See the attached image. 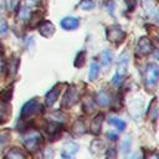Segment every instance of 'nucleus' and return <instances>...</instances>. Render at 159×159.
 Returning <instances> with one entry per match:
<instances>
[{
  "label": "nucleus",
  "mask_w": 159,
  "mask_h": 159,
  "mask_svg": "<svg viewBox=\"0 0 159 159\" xmlns=\"http://www.w3.org/2000/svg\"><path fill=\"white\" fill-rule=\"evenodd\" d=\"M21 142L29 152H35V150L39 149V147L42 143V135L37 130H30V132H27L26 134L22 135Z\"/></svg>",
  "instance_id": "nucleus-1"
},
{
  "label": "nucleus",
  "mask_w": 159,
  "mask_h": 159,
  "mask_svg": "<svg viewBox=\"0 0 159 159\" xmlns=\"http://www.w3.org/2000/svg\"><path fill=\"white\" fill-rule=\"evenodd\" d=\"M159 77V67L157 63H149L144 72V83L148 89H153L157 86Z\"/></svg>",
  "instance_id": "nucleus-2"
},
{
  "label": "nucleus",
  "mask_w": 159,
  "mask_h": 159,
  "mask_svg": "<svg viewBox=\"0 0 159 159\" xmlns=\"http://www.w3.org/2000/svg\"><path fill=\"white\" fill-rule=\"evenodd\" d=\"M41 112V106L40 103L36 101V99H30L27 101L22 108H21V112H20V118L22 120H27L30 118H32L34 116H36L37 113Z\"/></svg>",
  "instance_id": "nucleus-3"
},
{
  "label": "nucleus",
  "mask_w": 159,
  "mask_h": 159,
  "mask_svg": "<svg viewBox=\"0 0 159 159\" xmlns=\"http://www.w3.org/2000/svg\"><path fill=\"white\" fill-rule=\"evenodd\" d=\"M80 99V92H78V88L76 86H71L66 94L63 96V99H62V107L63 108H70L72 107L73 104H76Z\"/></svg>",
  "instance_id": "nucleus-4"
},
{
  "label": "nucleus",
  "mask_w": 159,
  "mask_h": 159,
  "mask_svg": "<svg viewBox=\"0 0 159 159\" xmlns=\"http://www.w3.org/2000/svg\"><path fill=\"white\" fill-rule=\"evenodd\" d=\"M153 51V43L150 41L149 37L147 36H143L138 40V43H137V47H135V52L138 56H147L149 53H152Z\"/></svg>",
  "instance_id": "nucleus-5"
},
{
  "label": "nucleus",
  "mask_w": 159,
  "mask_h": 159,
  "mask_svg": "<svg viewBox=\"0 0 159 159\" xmlns=\"http://www.w3.org/2000/svg\"><path fill=\"white\" fill-rule=\"evenodd\" d=\"M124 37H125V34H124V31L118 25H112L111 27H108V30H107V39H108L109 42L118 43V42L123 41Z\"/></svg>",
  "instance_id": "nucleus-6"
},
{
  "label": "nucleus",
  "mask_w": 159,
  "mask_h": 159,
  "mask_svg": "<svg viewBox=\"0 0 159 159\" xmlns=\"http://www.w3.org/2000/svg\"><path fill=\"white\" fill-rule=\"evenodd\" d=\"M78 149H80V147L75 142H67V143H65L63 147H62V150H61L62 159H75V155L78 152Z\"/></svg>",
  "instance_id": "nucleus-7"
},
{
  "label": "nucleus",
  "mask_w": 159,
  "mask_h": 159,
  "mask_svg": "<svg viewBox=\"0 0 159 159\" xmlns=\"http://www.w3.org/2000/svg\"><path fill=\"white\" fill-rule=\"evenodd\" d=\"M61 92V86L60 84H56L53 86L47 93H46V97H45V103L47 107H52L55 104V102L57 101L58 98V94Z\"/></svg>",
  "instance_id": "nucleus-8"
},
{
  "label": "nucleus",
  "mask_w": 159,
  "mask_h": 159,
  "mask_svg": "<svg viewBox=\"0 0 159 159\" xmlns=\"http://www.w3.org/2000/svg\"><path fill=\"white\" fill-rule=\"evenodd\" d=\"M94 102L99 107H108L112 102V97L107 91H98L94 96Z\"/></svg>",
  "instance_id": "nucleus-9"
},
{
  "label": "nucleus",
  "mask_w": 159,
  "mask_h": 159,
  "mask_svg": "<svg viewBox=\"0 0 159 159\" xmlns=\"http://www.w3.org/2000/svg\"><path fill=\"white\" fill-rule=\"evenodd\" d=\"M128 65H129V56L127 52H123L117 61V73L124 76L128 70Z\"/></svg>",
  "instance_id": "nucleus-10"
},
{
  "label": "nucleus",
  "mask_w": 159,
  "mask_h": 159,
  "mask_svg": "<svg viewBox=\"0 0 159 159\" xmlns=\"http://www.w3.org/2000/svg\"><path fill=\"white\" fill-rule=\"evenodd\" d=\"M78 26H80V20L73 16H67L61 20V27L65 30H68V31L76 30Z\"/></svg>",
  "instance_id": "nucleus-11"
},
{
  "label": "nucleus",
  "mask_w": 159,
  "mask_h": 159,
  "mask_svg": "<svg viewBox=\"0 0 159 159\" xmlns=\"http://www.w3.org/2000/svg\"><path fill=\"white\" fill-rule=\"evenodd\" d=\"M39 32L43 36V37H50L53 35L55 32V26L51 21H43L40 24L39 26Z\"/></svg>",
  "instance_id": "nucleus-12"
},
{
  "label": "nucleus",
  "mask_w": 159,
  "mask_h": 159,
  "mask_svg": "<svg viewBox=\"0 0 159 159\" xmlns=\"http://www.w3.org/2000/svg\"><path fill=\"white\" fill-rule=\"evenodd\" d=\"M102 123H103V116L102 114H97L92 120H91V124H89V130L91 133L93 134H99L101 133V129H102Z\"/></svg>",
  "instance_id": "nucleus-13"
},
{
  "label": "nucleus",
  "mask_w": 159,
  "mask_h": 159,
  "mask_svg": "<svg viewBox=\"0 0 159 159\" xmlns=\"http://www.w3.org/2000/svg\"><path fill=\"white\" fill-rule=\"evenodd\" d=\"M31 9H32V5H30V4H27V2H25L21 7H20V10H19V19L20 20H27V19H30V16H31Z\"/></svg>",
  "instance_id": "nucleus-14"
},
{
  "label": "nucleus",
  "mask_w": 159,
  "mask_h": 159,
  "mask_svg": "<svg viewBox=\"0 0 159 159\" xmlns=\"http://www.w3.org/2000/svg\"><path fill=\"white\" fill-rule=\"evenodd\" d=\"M158 102H157V98H154L153 101H152V103H150V106H149V112H148V114H149V119L150 120H153V122H155L157 119H158Z\"/></svg>",
  "instance_id": "nucleus-15"
},
{
  "label": "nucleus",
  "mask_w": 159,
  "mask_h": 159,
  "mask_svg": "<svg viewBox=\"0 0 159 159\" xmlns=\"http://www.w3.org/2000/svg\"><path fill=\"white\" fill-rule=\"evenodd\" d=\"M112 58H113V56H112V52L109 50L102 51V53H101V63H102V66L104 68H107L112 63Z\"/></svg>",
  "instance_id": "nucleus-16"
},
{
  "label": "nucleus",
  "mask_w": 159,
  "mask_h": 159,
  "mask_svg": "<svg viewBox=\"0 0 159 159\" xmlns=\"http://www.w3.org/2000/svg\"><path fill=\"white\" fill-rule=\"evenodd\" d=\"M108 123H109L111 125L116 127V129H117L118 132H123V130L125 129V125H127L124 120H122V119H119V118H116V117H111V118L108 119Z\"/></svg>",
  "instance_id": "nucleus-17"
},
{
  "label": "nucleus",
  "mask_w": 159,
  "mask_h": 159,
  "mask_svg": "<svg viewBox=\"0 0 159 159\" xmlns=\"http://www.w3.org/2000/svg\"><path fill=\"white\" fill-rule=\"evenodd\" d=\"M4 159H26V158L21 150H19L17 148H12L6 153Z\"/></svg>",
  "instance_id": "nucleus-18"
},
{
  "label": "nucleus",
  "mask_w": 159,
  "mask_h": 159,
  "mask_svg": "<svg viewBox=\"0 0 159 159\" xmlns=\"http://www.w3.org/2000/svg\"><path fill=\"white\" fill-rule=\"evenodd\" d=\"M9 138H10V132H9L7 129L0 130V152H1V150L4 149V147L7 144Z\"/></svg>",
  "instance_id": "nucleus-19"
},
{
  "label": "nucleus",
  "mask_w": 159,
  "mask_h": 159,
  "mask_svg": "<svg viewBox=\"0 0 159 159\" xmlns=\"http://www.w3.org/2000/svg\"><path fill=\"white\" fill-rule=\"evenodd\" d=\"M99 73V66L96 63V62H92L91 63V67H89V72H88V78L89 81H94L97 78Z\"/></svg>",
  "instance_id": "nucleus-20"
},
{
  "label": "nucleus",
  "mask_w": 159,
  "mask_h": 159,
  "mask_svg": "<svg viewBox=\"0 0 159 159\" xmlns=\"http://www.w3.org/2000/svg\"><path fill=\"white\" fill-rule=\"evenodd\" d=\"M72 132L75 133V134H77V135H80V134H83L84 132H86V127H84V124H83V122L82 120H76L75 122V124H73V127H72Z\"/></svg>",
  "instance_id": "nucleus-21"
},
{
  "label": "nucleus",
  "mask_w": 159,
  "mask_h": 159,
  "mask_svg": "<svg viewBox=\"0 0 159 159\" xmlns=\"http://www.w3.org/2000/svg\"><path fill=\"white\" fill-rule=\"evenodd\" d=\"M10 111H9V106L5 101L0 99V120H5V118L9 116Z\"/></svg>",
  "instance_id": "nucleus-22"
},
{
  "label": "nucleus",
  "mask_w": 159,
  "mask_h": 159,
  "mask_svg": "<svg viewBox=\"0 0 159 159\" xmlns=\"http://www.w3.org/2000/svg\"><path fill=\"white\" fill-rule=\"evenodd\" d=\"M84 60H86V53H84V51H81L77 55L76 60H75V66L76 67H82L84 65Z\"/></svg>",
  "instance_id": "nucleus-23"
},
{
  "label": "nucleus",
  "mask_w": 159,
  "mask_h": 159,
  "mask_svg": "<svg viewBox=\"0 0 159 159\" xmlns=\"http://www.w3.org/2000/svg\"><path fill=\"white\" fill-rule=\"evenodd\" d=\"M102 147H103V144H102L101 140H98V139H97V140H93L92 144H91V152H92L93 154H97V153L101 152Z\"/></svg>",
  "instance_id": "nucleus-24"
},
{
  "label": "nucleus",
  "mask_w": 159,
  "mask_h": 159,
  "mask_svg": "<svg viewBox=\"0 0 159 159\" xmlns=\"http://www.w3.org/2000/svg\"><path fill=\"white\" fill-rule=\"evenodd\" d=\"M80 7L83 10H92L94 7V2L92 0H82V2L80 4Z\"/></svg>",
  "instance_id": "nucleus-25"
},
{
  "label": "nucleus",
  "mask_w": 159,
  "mask_h": 159,
  "mask_svg": "<svg viewBox=\"0 0 159 159\" xmlns=\"http://www.w3.org/2000/svg\"><path fill=\"white\" fill-rule=\"evenodd\" d=\"M7 30H9L7 22L4 19H0V37H4L7 34Z\"/></svg>",
  "instance_id": "nucleus-26"
},
{
  "label": "nucleus",
  "mask_w": 159,
  "mask_h": 159,
  "mask_svg": "<svg viewBox=\"0 0 159 159\" xmlns=\"http://www.w3.org/2000/svg\"><path fill=\"white\" fill-rule=\"evenodd\" d=\"M123 77H124V76L116 73V75L113 76V78H112V83H113L116 87H119V86H120V83L123 82Z\"/></svg>",
  "instance_id": "nucleus-27"
},
{
  "label": "nucleus",
  "mask_w": 159,
  "mask_h": 159,
  "mask_svg": "<svg viewBox=\"0 0 159 159\" xmlns=\"http://www.w3.org/2000/svg\"><path fill=\"white\" fill-rule=\"evenodd\" d=\"M17 63H19V61L16 60V58H14L11 62H10V67H9V71L11 70V73H9V76H14L15 73H16V68H17Z\"/></svg>",
  "instance_id": "nucleus-28"
},
{
  "label": "nucleus",
  "mask_w": 159,
  "mask_h": 159,
  "mask_svg": "<svg viewBox=\"0 0 159 159\" xmlns=\"http://www.w3.org/2000/svg\"><path fill=\"white\" fill-rule=\"evenodd\" d=\"M129 148H130V139L129 138H125L123 144H122V152L123 153H128L129 152Z\"/></svg>",
  "instance_id": "nucleus-29"
},
{
  "label": "nucleus",
  "mask_w": 159,
  "mask_h": 159,
  "mask_svg": "<svg viewBox=\"0 0 159 159\" xmlns=\"http://www.w3.org/2000/svg\"><path fill=\"white\" fill-rule=\"evenodd\" d=\"M17 1L19 0H6V5H7V9L9 10H14L17 5Z\"/></svg>",
  "instance_id": "nucleus-30"
},
{
  "label": "nucleus",
  "mask_w": 159,
  "mask_h": 159,
  "mask_svg": "<svg viewBox=\"0 0 159 159\" xmlns=\"http://www.w3.org/2000/svg\"><path fill=\"white\" fill-rule=\"evenodd\" d=\"M107 159H116V150H114V148H109V150L107 152Z\"/></svg>",
  "instance_id": "nucleus-31"
},
{
  "label": "nucleus",
  "mask_w": 159,
  "mask_h": 159,
  "mask_svg": "<svg viewBox=\"0 0 159 159\" xmlns=\"http://www.w3.org/2000/svg\"><path fill=\"white\" fill-rule=\"evenodd\" d=\"M125 2H127V5H128L129 10H133L134 6L137 5V0H125Z\"/></svg>",
  "instance_id": "nucleus-32"
},
{
  "label": "nucleus",
  "mask_w": 159,
  "mask_h": 159,
  "mask_svg": "<svg viewBox=\"0 0 159 159\" xmlns=\"http://www.w3.org/2000/svg\"><path fill=\"white\" fill-rule=\"evenodd\" d=\"M52 155H53V152H52V149H47L46 152H45V159H51L52 158Z\"/></svg>",
  "instance_id": "nucleus-33"
},
{
  "label": "nucleus",
  "mask_w": 159,
  "mask_h": 159,
  "mask_svg": "<svg viewBox=\"0 0 159 159\" xmlns=\"http://www.w3.org/2000/svg\"><path fill=\"white\" fill-rule=\"evenodd\" d=\"M107 138H109L111 140H116V139H118V135L114 134V133H112V132H111V133L108 132V133H107Z\"/></svg>",
  "instance_id": "nucleus-34"
},
{
  "label": "nucleus",
  "mask_w": 159,
  "mask_h": 159,
  "mask_svg": "<svg viewBox=\"0 0 159 159\" xmlns=\"http://www.w3.org/2000/svg\"><path fill=\"white\" fill-rule=\"evenodd\" d=\"M4 71H5V62L0 58V76L4 73Z\"/></svg>",
  "instance_id": "nucleus-35"
},
{
  "label": "nucleus",
  "mask_w": 159,
  "mask_h": 159,
  "mask_svg": "<svg viewBox=\"0 0 159 159\" xmlns=\"http://www.w3.org/2000/svg\"><path fill=\"white\" fill-rule=\"evenodd\" d=\"M145 159H159V157H158V154H157V153H152V154L147 155V157H145Z\"/></svg>",
  "instance_id": "nucleus-36"
},
{
  "label": "nucleus",
  "mask_w": 159,
  "mask_h": 159,
  "mask_svg": "<svg viewBox=\"0 0 159 159\" xmlns=\"http://www.w3.org/2000/svg\"><path fill=\"white\" fill-rule=\"evenodd\" d=\"M127 159H139V153H133L129 157H127Z\"/></svg>",
  "instance_id": "nucleus-37"
}]
</instances>
